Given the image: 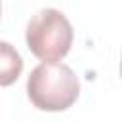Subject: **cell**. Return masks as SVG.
Instances as JSON below:
<instances>
[{
    "mask_svg": "<svg viewBox=\"0 0 122 122\" xmlns=\"http://www.w3.org/2000/svg\"><path fill=\"white\" fill-rule=\"evenodd\" d=\"M27 46L30 53L44 63H57L72 46V25L63 11L44 8L36 11L27 25Z\"/></svg>",
    "mask_w": 122,
    "mask_h": 122,
    "instance_id": "obj_2",
    "label": "cell"
},
{
    "mask_svg": "<svg viewBox=\"0 0 122 122\" xmlns=\"http://www.w3.org/2000/svg\"><path fill=\"white\" fill-rule=\"evenodd\" d=\"M30 103L48 112L67 111L80 95V82L74 71L65 63H40L27 78Z\"/></svg>",
    "mask_w": 122,
    "mask_h": 122,
    "instance_id": "obj_1",
    "label": "cell"
},
{
    "mask_svg": "<svg viewBox=\"0 0 122 122\" xmlns=\"http://www.w3.org/2000/svg\"><path fill=\"white\" fill-rule=\"evenodd\" d=\"M120 76H122V59H120Z\"/></svg>",
    "mask_w": 122,
    "mask_h": 122,
    "instance_id": "obj_4",
    "label": "cell"
},
{
    "mask_svg": "<svg viewBox=\"0 0 122 122\" xmlns=\"http://www.w3.org/2000/svg\"><path fill=\"white\" fill-rule=\"evenodd\" d=\"M23 72V57L10 44L0 40V86H11Z\"/></svg>",
    "mask_w": 122,
    "mask_h": 122,
    "instance_id": "obj_3",
    "label": "cell"
},
{
    "mask_svg": "<svg viewBox=\"0 0 122 122\" xmlns=\"http://www.w3.org/2000/svg\"><path fill=\"white\" fill-rule=\"evenodd\" d=\"M0 13H2V4H0Z\"/></svg>",
    "mask_w": 122,
    "mask_h": 122,
    "instance_id": "obj_5",
    "label": "cell"
}]
</instances>
